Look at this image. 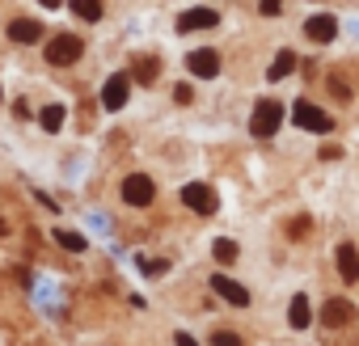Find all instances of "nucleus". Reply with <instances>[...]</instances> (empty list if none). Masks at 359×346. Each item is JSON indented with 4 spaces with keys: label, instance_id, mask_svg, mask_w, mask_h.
<instances>
[{
    "label": "nucleus",
    "instance_id": "obj_1",
    "mask_svg": "<svg viewBox=\"0 0 359 346\" xmlns=\"http://www.w3.org/2000/svg\"><path fill=\"white\" fill-rule=\"evenodd\" d=\"M283 102H275V97H262L258 106H254V118H250V131L258 135V139H271L275 131H279V123H283Z\"/></svg>",
    "mask_w": 359,
    "mask_h": 346
},
{
    "label": "nucleus",
    "instance_id": "obj_2",
    "mask_svg": "<svg viewBox=\"0 0 359 346\" xmlns=\"http://www.w3.org/2000/svg\"><path fill=\"white\" fill-rule=\"evenodd\" d=\"M85 55V39L81 34H55L51 43H47V64L51 68H68V64H76Z\"/></svg>",
    "mask_w": 359,
    "mask_h": 346
},
{
    "label": "nucleus",
    "instance_id": "obj_3",
    "mask_svg": "<svg viewBox=\"0 0 359 346\" xmlns=\"http://www.w3.org/2000/svg\"><path fill=\"white\" fill-rule=\"evenodd\" d=\"M292 123L304 127V131H321V135L334 131V118H330L325 110H317L313 102H296V106H292Z\"/></svg>",
    "mask_w": 359,
    "mask_h": 346
},
{
    "label": "nucleus",
    "instance_id": "obj_4",
    "mask_svg": "<svg viewBox=\"0 0 359 346\" xmlns=\"http://www.w3.org/2000/svg\"><path fill=\"white\" fill-rule=\"evenodd\" d=\"M152 199H156V186H152L148 173H131V178H123V203H131V207H148Z\"/></svg>",
    "mask_w": 359,
    "mask_h": 346
},
{
    "label": "nucleus",
    "instance_id": "obj_5",
    "mask_svg": "<svg viewBox=\"0 0 359 346\" xmlns=\"http://www.w3.org/2000/svg\"><path fill=\"white\" fill-rule=\"evenodd\" d=\"M182 203H187L195 216H212L220 199H216V191H212V186H203V182H191V186H182Z\"/></svg>",
    "mask_w": 359,
    "mask_h": 346
},
{
    "label": "nucleus",
    "instance_id": "obj_6",
    "mask_svg": "<svg viewBox=\"0 0 359 346\" xmlns=\"http://www.w3.org/2000/svg\"><path fill=\"white\" fill-rule=\"evenodd\" d=\"M127 93H131V76H127V72H114V76L102 85V106H106V110H123V106H127Z\"/></svg>",
    "mask_w": 359,
    "mask_h": 346
},
{
    "label": "nucleus",
    "instance_id": "obj_7",
    "mask_svg": "<svg viewBox=\"0 0 359 346\" xmlns=\"http://www.w3.org/2000/svg\"><path fill=\"white\" fill-rule=\"evenodd\" d=\"M220 26V13L216 9H187L177 18V34H191V30H216Z\"/></svg>",
    "mask_w": 359,
    "mask_h": 346
},
{
    "label": "nucleus",
    "instance_id": "obj_8",
    "mask_svg": "<svg viewBox=\"0 0 359 346\" xmlns=\"http://www.w3.org/2000/svg\"><path fill=\"white\" fill-rule=\"evenodd\" d=\"M187 68H191V76H199V81H212V76L220 72V55H216L212 47H203V51H191V55H187Z\"/></svg>",
    "mask_w": 359,
    "mask_h": 346
},
{
    "label": "nucleus",
    "instance_id": "obj_9",
    "mask_svg": "<svg viewBox=\"0 0 359 346\" xmlns=\"http://www.w3.org/2000/svg\"><path fill=\"white\" fill-rule=\"evenodd\" d=\"M212 291H216L220 300H229L233 308H245V304H250V291H245L237 279H229V275H212Z\"/></svg>",
    "mask_w": 359,
    "mask_h": 346
},
{
    "label": "nucleus",
    "instance_id": "obj_10",
    "mask_svg": "<svg viewBox=\"0 0 359 346\" xmlns=\"http://www.w3.org/2000/svg\"><path fill=\"white\" fill-rule=\"evenodd\" d=\"M351 317H355V304H351V300H342V296L325 300V312H321V321H325L330 329H342V325H351Z\"/></svg>",
    "mask_w": 359,
    "mask_h": 346
},
{
    "label": "nucleus",
    "instance_id": "obj_11",
    "mask_svg": "<svg viewBox=\"0 0 359 346\" xmlns=\"http://www.w3.org/2000/svg\"><path fill=\"white\" fill-rule=\"evenodd\" d=\"M334 258H338V275H342V283H359V249H355L351 241H342Z\"/></svg>",
    "mask_w": 359,
    "mask_h": 346
},
{
    "label": "nucleus",
    "instance_id": "obj_12",
    "mask_svg": "<svg viewBox=\"0 0 359 346\" xmlns=\"http://www.w3.org/2000/svg\"><path fill=\"white\" fill-rule=\"evenodd\" d=\"M304 34H309L313 43H330V39L338 34V22H334L330 13H317V18H309V22H304Z\"/></svg>",
    "mask_w": 359,
    "mask_h": 346
},
{
    "label": "nucleus",
    "instance_id": "obj_13",
    "mask_svg": "<svg viewBox=\"0 0 359 346\" xmlns=\"http://www.w3.org/2000/svg\"><path fill=\"white\" fill-rule=\"evenodd\" d=\"M9 39H13V43H22V47H30V43H39V39H43V26H39V22H30V18H18V22H9Z\"/></svg>",
    "mask_w": 359,
    "mask_h": 346
},
{
    "label": "nucleus",
    "instance_id": "obj_14",
    "mask_svg": "<svg viewBox=\"0 0 359 346\" xmlns=\"http://www.w3.org/2000/svg\"><path fill=\"white\" fill-rule=\"evenodd\" d=\"M287 321H292V329H309V321H313V312H309V296H296V300H292Z\"/></svg>",
    "mask_w": 359,
    "mask_h": 346
},
{
    "label": "nucleus",
    "instance_id": "obj_15",
    "mask_svg": "<svg viewBox=\"0 0 359 346\" xmlns=\"http://www.w3.org/2000/svg\"><path fill=\"white\" fill-rule=\"evenodd\" d=\"M55 241H60L68 254H85V249H89V241H85L81 233H72V228H55Z\"/></svg>",
    "mask_w": 359,
    "mask_h": 346
},
{
    "label": "nucleus",
    "instance_id": "obj_16",
    "mask_svg": "<svg viewBox=\"0 0 359 346\" xmlns=\"http://www.w3.org/2000/svg\"><path fill=\"white\" fill-rule=\"evenodd\" d=\"M292 68H296V55H292V51H279V55H275V64L266 68V76H271V81H283Z\"/></svg>",
    "mask_w": 359,
    "mask_h": 346
},
{
    "label": "nucleus",
    "instance_id": "obj_17",
    "mask_svg": "<svg viewBox=\"0 0 359 346\" xmlns=\"http://www.w3.org/2000/svg\"><path fill=\"white\" fill-rule=\"evenodd\" d=\"M72 13L85 18V22H97L102 18V5H97V0H72Z\"/></svg>",
    "mask_w": 359,
    "mask_h": 346
},
{
    "label": "nucleus",
    "instance_id": "obj_18",
    "mask_svg": "<svg viewBox=\"0 0 359 346\" xmlns=\"http://www.w3.org/2000/svg\"><path fill=\"white\" fill-rule=\"evenodd\" d=\"M156 72H161V64H156V60H135V81H140V85H152V81H156Z\"/></svg>",
    "mask_w": 359,
    "mask_h": 346
},
{
    "label": "nucleus",
    "instance_id": "obj_19",
    "mask_svg": "<svg viewBox=\"0 0 359 346\" xmlns=\"http://www.w3.org/2000/svg\"><path fill=\"white\" fill-rule=\"evenodd\" d=\"M39 123H43L47 131H60V127H64V106H60V102H55V106H47V110L39 114Z\"/></svg>",
    "mask_w": 359,
    "mask_h": 346
},
{
    "label": "nucleus",
    "instance_id": "obj_20",
    "mask_svg": "<svg viewBox=\"0 0 359 346\" xmlns=\"http://www.w3.org/2000/svg\"><path fill=\"white\" fill-rule=\"evenodd\" d=\"M212 254H216V262H237V245H233V241H224V237L212 245Z\"/></svg>",
    "mask_w": 359,
    "mask_h": 346
},
{
    "label": "nucleus",
    "instance_id": "obj_21",
    "mask_svg": "<svg viewBox=\"0 0 359 346\" xmlns=\"http://www.w3.org/2000/svg\"><path fill=\"white\" fill-rule=\"evenodd\" d=\"M212 346H245V338L233 329H220V333H212Z\"/></svg>",
    "mask_w": 359,
    "mask_h": 346
},
{
    "label": "nucleus",
    "instance_id": "obj_22",
    "mask_svg": "<svg viewBox=\"0 0 359 346\" xmlns=\"http://www.w3.org/2000/svg\"><path fill=\"white\" fill-rule=\"evenodd\" d=\"M165 270H169V262H165V258H156V262H144V275H152V279H156V275H165Z\"/></svg>",
    "mask_w": 359,
    "mask_h": 346
},
{
    "label": "nucleus",
    "instance_id": "obj_23",
    "mask_svg": "<svg viewBox=\"0 0 359 346\" xmlns=\"http://www.w3.org/2000/svg\"><path fill=\"white\" fill-rule=\"evenodd\" d=\"M173 97H177V102H182V106H191V102H195V93H191V85H177V89H173Z\"/></svg>",
    "mask_w": 359,
    "mask_h": 346
},
{
    "label": "nucleus",
    "instance_id": "obj_24",
    "mask_svg": "<svg viewBox=\"0 0 359 346\" xmlns=\"http://www.w3.org/2000/svg\"><path fill=\"white\" fill-rule=\"evenodd\" d=\"M338 156H342L338 144H321V160H338Z\"/></svg>",
    "mask_w": 359,
    "mask_h": 346
},
{
    "label": "nucleus",
    "instance_id": "obj_25",
    "mask_svg": "<svg viewBox=\"0 0 359 346\" xmlns=\"http://www.w3.org/2000/svg\"><path fill=\"white\" fill-rule=\"evenodd\" d=\"M173 342H177V346H199V342H195L191 333H173Z\"/></svg>",
    "mask_w": 359,
    "mask_h": 346
}]
</instances>
